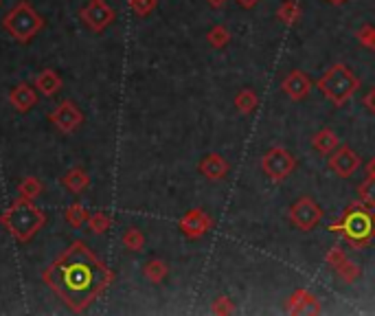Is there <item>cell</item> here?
<instances>
[{
    "instance_id": "6da1fadb",
    "label": "cell",
    "mask_w": 375,
    "mask_h": 316,
    "mask_svg": "<svg viewBox=\"0 0 375 316\" xmlns=\"http://www.w3.org/2000/svg\"><path fill=\"white\" fill-rule=\"evenodd\" d=\"M42 282L68 310L79 314L112 286L114 273L77 239L42 270Z\"/></svg>"
},
{
    "instance_id": "7a4b0ae2",
    "label": "cell",
    "mask_w": 375,
    "mask_h": 316,
    "mask_svg": "<svg viewBox=\"0 0 375 316\" xmlns=\"http://www.w3.org/2000/svg\"><path fill=\"white\" fill-rule=\"evenodd\" d=\"M0 224L16 241H29L38 235V230L46 224V215L33 204V200L16 198L0 213Z\"/></svg>"
},
{
    "instance_id": "3957f363",
    "label": "cell",
    "mask_w": 375,
    "mask_h": 316,
    "mask_svg": "<svg viewBox=\"0 0 375 316\" xmlns=\"http://www.w3.org/2000/svg\"><path fill=\"white\" fill-rule=\"evenodd\" d=\"M330 230L334 233H343L354 246L365 248L369 241L375 237V213L373 209L365 204H352L343 213L341 220L330 224Z\"/></svg>"
},
{
    "instance_id": "277c9868",
    "label": "cell",
    "mask_w": 375,
    "mask_h": 316,
    "mask_svg": "<svg viewBox=\"0 0 375 316\" xmlns=\"http://www.w3.org/2000/svg\"><path fill=\"white\" fill-rule=\"evenodd\" d=\"M316 88L327 97L336 108H343L358 92L360 77L347 64L336 62L323 72V77L316 81Z\"/></svg>"
},
{
    "instance_id": "5b68a950",
    "label": "cell",
    "mask_w": 375,
    "mask_h": 316,
    "mask_svg": "<svg viewBox=\"0 0 375 316\" xmlns=\"http://www.w3.org/2000/svg\"><path fill=\"white\" fill-rule=\"evenodd\" d=\"M3 29L16 42L27 44L44 29V18L27 3V0H20L16 7L9 9V14H5Z\"/></svg>"
},
{
    "instance_id": "8992f818",
    "label": "cell",
    "mask_w": 375,
    "mask_h": 316,
    "mask_svg": "<svg viewBox=\"0 0 375 316\" xmlns=\"http://www.w3.org/2000/svg\"><path fill=\"white\" fill-rule=\"evenodd\" d=\"M294 169H296V156L290 150L281 148V145H274V148H270L261 156V172L274 185L283 182Z\"/></svg>"
},
{
    "instance_id": "52a82bcc",
    "label": "cell",
    "mask_w": 375,
    "mask_h": 316,
    "mask_svg": "<svg viewBox=\"0 0 375 316\" xmlns=\"http://www.w3.org/2000/svg\"><path fill=\"white\" fill-rule=\"evenodd\" d=\"M287 217L290 222H292L298 230H303V233H310L312 228H316L323 220V209L321 204L310 198V196H301L292 206H290L287 211Z\"/></svg>"
},
{
    "instance_id": "ba28073f",
    "label": "cell",
    "mask_w": 375,
    "mask_h": 316,
    "mask_svg": "<svg viewBox=\"0 0 375 316\" xmlns=\"http://www.w3.org/2000/svg\"><path fill=\"white\" fill-rule=\"evenodd\" d=\"M114 16H116L114 9L108 3H103V0H90L86 7L79 9L81 22L94 33H101L110 27V24L114 22Z\"/></svg>"
},
{
    "instance_id": "9c48e42d",
    "label": "cell",
    "mask_w": 375,
    "mask_h": 316,
    "mask_svg": "<svg viewBox=\"0 0 375 316\" xmlns=\"http://www.w3.org/2000/svg\"><path fill=\"white\" fill-rule=\"evenodd\" d=\"M362 163V158L356 150H352L349 145H338V148L327 156V167L332 169V172L336 176L341 178H349L354 176L358 172V167Z\"/></svg>"
},
{
    "instance_id": "30bf717a",
    "label": "cell",
    "mask_w": 375,
    "mask_h": 316,
    "mask_svg": "<svg viewBox=\"0 0 375 316\" xmlns=\"http://www.w3.org/2000/svg\"><path fill=\"white\" fill-rule=\"evenodd\" d=\"M213 220L204 209H189L183 217H180L178 228L187 239H200L211 230Z\"/></svg>"
},
{
    "instance_id": "8fae6325",
    "label": "cell",
    "mask_w": 375,
    "mask_h": 316,
    "mask_svg": "<svg viewBox=\"0 0 375 316\" xmlns=\"http://www.w3.org/2000/svg\"><path fill=\"white\" fill-rule=\"evenodd\" d=\"M48 121L59 130L64 132V135H70V132H75L81 124H83V115L79 108L72 103V101H62L53 112H48Z\"/></svg>"
},
{
    "instance_id": "7c38bea8",
    "label": "cell",
    "mask_w": 375,
    "mask_h": 316,
    "mask_svg": "<svg viewBox=\"0 0 375 316\" xmlns=\"http://www.w3.org/2000/svg\"><path fill=\"white\" fill-rule=\"evenodd\" d=\"M312 86H314L312 77L307 75V72L298 70V68L290 70L287 75L283 77V81H281L283 95L287 97V99H292V101H303V99H307Z\"/></svg>"
},
{
    "instance_id": "4fadbf2b",
    "label": "cell",
    "mask_w": 375,
    "mask_h": 316,
    "mask_svg": "<svg viewBox=\"0 0 375 316\" xmlns=\"http://www.w3.org/2000/svg\"><path fill=\"white\" fill-rule=\"evenodd\" d=\"M198 172L207 178V180H211V182H217V180H224L226 176H228V172H231V165H228V161L222 156V154H215V152H211V154H207L200 161V165H198Z\"/></svg>"
},
{
    "instance_id": "5bb4252c",
    "label": "cell",
    "mask_w": 375,
    "mask_h": 316,
    "mask_svg": "<svg viewBox=\"0 0 375 316\" xmlns=\"http://www.w3.org/2000/svg\"><path fill=\"white\" fill-rule=\"evenodd\" d=\"M285 310L290 314H303V312H314V314H318L321 312V303L318 299L314 297L310 290H303V288H298L294 290L292 295H290V299L285 301Z\"/></svg>"
},
{
    "instance_id": "9a60e30c",
    "label": "cell",
    "mask_w": 375,
    "mask_h": 316,
    "mask_svg": "<svg viewBox=\"0 0 375 316\" xmlns=\"http://www.w3.org/2000/svg\"><path fill=\"white\" fill-rule=\"evenodd\" d=\"M9 103L16 112H29L38 103V92L33 90V86L22 81L9 90Z\"/></svg>"
},
{
    "instance_id": "2e32d148",
    "label": "cell",
    "mask_w": 375,
    "mask_h": 316,
    "mask_svg": "<svg viewBox=\"0 0 375 316\" xmlns=\"http://www.w3.org/2000/svg\"><path fill=\"white\" fill-rule=\"evenodd\" d=\"M64 81L59 77V72L53 70V68H44L42 72H38V77H35V90H40L44 97H53L62 90Z\"/></svg>"
},
{
    "instance_id": "e0dca14e",
    "label": "cell",
    "mask_w": 375,
    "mask_h": 316,
    "mask_svg": "<svg viewBox=\"0 0 375 316\" xmlns=\"http://www.w3.org/2000/svg\"><path fill=\"white\" fill-rule=\"evenodd\" d=\"M310 143L321 156H330L338 148V145H341V139H338V135L332 128H323L318 132H314V137H312Z\"/></svg>"
},
{
    "instance_id": "ac0fdd59",
    "label": "cell",
    "mask_w": 375,
    "mask_h": 316,
    "mask_svg": "<svg viewBox=\"0 0 375 316\" xmlns=\"http://www.w3.org/2000/svg\"><path fill=\"white\" fill-rule=\"evenodd\" d=\"M62 185L72 193H81V191H86L90 187V176H88L86 169L72 167L62 176Z\"/></svg>"
},
{
    "instance_id": "d6986e66",
    "label": "cell",
    "mask_w": 375,
    "mask_h": 316,
    "mask_svg": "<svg viewBox=\"0 0 375 316\" xmlns=\"http://www.w3.org/2000/svg\"><path fill=\"white\" fill-rule=\"evenodd\" d=\"M301 16H303V9H301L298 0H283L279 9H276V20L285 24V27H294Z\"/></svg>"
},
{
    "instance_id": "ffe728a7",
    "label": "cell",
    "mask_w": 375,
    "mask_h": 316,
    "mask_svg": "<svg viewBox=\"0 0 375 316\" xmlns=\"http://www.w3.org/2000/svg\"><path fill=\"white\" fill-rule=\"evenodd\" d=\"M235 108L241 112V115H252L259 108V97L252 88H241L237 95H235Z\"/></svg>"
},
{
    "instance_id": "44dd1931",
    "label": "cell",
    "mask_w": 375,
    "mask_h": 316,
    "mask_svg": "<svg viewBox=\"0 0 375 316\" xmlns=\"http://www.w3.org/2000/svg\"><path fill=\"white\" fill-rule=\"evenodd\" d=\"M169 275V266L163 259H150L143 266V277L148 279L150 284H163Z\"/></svg>"
},
{
    "instance_id": "7402d4cb",
    "label": "cell",
    "mask_w": 375,
    "mask_h": 316,
    "mask_svg": "<svg viewBox=\"0 0 375 316\" xmlns=\"http://www.w3.org/2000/svg\"><path fill=\"white\" fill-rule=\"evenodd\" d=\"M42 191H44V185L40 182V178L27 176V178H22V180H20V185H18V198L35 200V198H40V196H42Z\"/></svg>"
},
{
    "instance_id": "603a6c76",
    "label": "cell",
    "mask_w": 375,
    "mask_h": 316,
    "mask_svg": "<svg viewBox=\"0 0 375 316\" xmlns=\"http://www.w3.org/2000/svg\"><path fill=\"white\" fill-rule=\"evenodd\" d=\"M88 211H86V206L79 204V202H72L68 204L66 209H64V220L72 226V228H79L88 222Z\"/></svg>"
},
{
    "instance_id": "cb8c5ba5",
    "label": "cell",
    "mask_w": 375,
    "mask_h": 316,
    "mask_svg": "<svg viewBox=\"0 0 375 316\" xmlns=\"http://www.w3.org/2000/svg\"><path fill=\"white\" fill-rule=\"evenodd\" d=\"M86 224H88V228L92 230L94 235H103L112 228V217L108 213H103V211H94V213L88 215Z\"/></svg>"
},
{
    "instance_id": "d4e9b609",
    "label": "cell",
    "mask_w": 375,
    "mask_h": 316,
    "mask_svg": "<svg viewBox=\"0 0 375 316\" xmlns=\"http://www.w3.org/2000/svg\"><path fill=\"white\" fill-rule=\"evenodd\" d=\"M231 31H228V27H224V24H215L213 29H209V33H207V42L213 46V48H224V46H228V42H231Z\"/></svg>"
},
{
    "instance_id": "484cf974",
    "label": "cell",
    "mask_w": 375,
    "mask_h": 316,
    "mask_svg": "<svg viewBox=\"0 0 375 316\" xmlns=\"http://www.w3.org/2000/svg\"><path fill=\"white\" fill-rule=\"evenodd\" d=\"M358 200L365 206H369V209L375 211V176L365 178L358 185Z\"/></svg>"
},
{
    "instance_id": "4316f807",
    "label": "cell",
    "mask_w": 375,
    "mask_h": 316,
    "mask_svg": "<svg viewBox=\"0 0 375 316\" xmlns=\"http://www.w3.org/2000/svg\"><path fill=\"white\" fill-rule=\"evenodd\" d=\"M336 273V277L341 279V282H345V284H354L356 279H360V275H362V268L356 264V261H352V259H345L338 268L334 270Z\"/></svg>"
},
{
    "instance_id": "83f0119b",
    "label": "cell",
    "mask_w": 375,
    "mask_h": 316,
    "mask_svg": "<svg viewBox=\"0 0 375 316\" xmlns=\"http://www.w3.org/2000/svg\"><path fill=\"white\" fill-rule=\"evenodd\" d=\"M121 244H123L132 253H141L145 248V235H143V230H139L134 226L128 228L125 233H123V237H121Z\"/></svg>"
},
{
    "instance_id": "f1b7e54d",
    "label": "cell",
    "mask_w": 375,
    "mask_h": 316,
    "mask_svg": "<svg viewBox=\"0 0 375 316\" xmlns=\"http://www.w3.org/2000/svg\"><path fill=\"white\" fill-rule=\"evenodd\" d=\"M356 38L358 42L367 48V51H375V24L365 22L362 27L356 31Z\"/></svg>"
},
{
    "instance_id": "f546056e",
    "label": "cell",
    "mask_w": 375,
    "mask_h": 316,
    "mask_svg": "<svg viewBox=\"0 0 375 316\" xmlns=\"http://www.w3.org/2000/svg\"><path fill=\"white\" fill-rule=\"evenodd\" d=\"M211 312L217 314V316H228V314H233L235 312V303L231 297H226V295H220V297H215L213 303H211Z\"/></svg>"
},
{
    "instance_id": "4dcf8cb0",
    "label": "cell",
    "mask_w": 375,
    "mask_h": 316,
    "mask_svg": "<svg viewBox=\"0 0 375 316\" xmlns=\"http://www.w3.org/2000/svg\"><path fill=\"white\" fill-rule=\"evenodd\" d=\"M130 3V9L134 11V16H150L152 11L156 9V5H159V0H128Z\"/></svg>"
},
{
    "instance_id": "1f68e13d",
    "label": "cell",
    "mask_w": 375,
    "mask_h": 316,
    "mask_svg": "<svg viewBox=\"0 0 375 316\" xmlns=\"http://www.w3.org/2000/svg\"><path fill=\"white\" fill-rule=\"evenodd\" d=\"M345 259H347V253H345V248H343L341 244L332 246V248L327 250V255H325V264H327L332 270H336L338 266H341Z\"/></svg>"
},
{
    "instance_id": "d6a6232c",
    "label": "cell",
    "mask_w": 375,
    "mask_h": 316,
    "mask_svg": "<svg viewBox=\"0 0 375 316\" xmlns=\"http://www.w3.org/2000/svg\"><path fill=\"white\" fill-rule=\"evenodd\" d=\"M362 106H365L371 115H375V86L369 88V92L362 97Z\"/></svg>"
},
{
    "instance_id": "836d02e7",
    "label": "cell",
    "mask_w": 375,
    "mask_h": 316,
    "mask_svg": "<svg viewBox=\"0 0 375 316\" xmlns=\"http://www.w3.org/2000/svg\"><path fill=\"white\" fill-rule=\"evenodd\" d=\"M235 3H237L241 9H255V7L261 3V0H235Z\"/></svg>"
},
{
    "instance_id": "e575fe53",
    "label": "cell",
    "mask_w": 375,
    "mask_h": 316,
    "mask_svg": "<svg viewBox=\"0 0 375 316\" xmlns=\"http://www.w3.org/2000/svg\"><path fill=\"white\" fill-rule=\"evenodd\" d=\"M209 3V7H213V9H224V5L228 3V0H207Z\"/></svg>"
},
{
    "instance_id": "d590c367",
    "label": "cell",
    "mask_w": 375,
    "mask_h": 316,
    "mask_svg": "<svg viewBox=\"0 0 375 316\" xmlns=\"http://www.w3.org/2000/svg\"><path fill=\"white\" fill-rule=\"evenodd\" d=\"M367 176H375V156L367 163Z\"/></svg>"
},
{
    "instance_id": "8d00e7d4",
    "label": "cell",
    "mask_w": 375,
    "mask_h": 316,
    "mask_svg": "<svg viewBox=\"0 0 375 316\" xmlns=\"http://www.w3.org/2000/svg\"><path fill=\"white\" fill-rule=\"evenodd\" d=\"M327 3H330V5H345L347 0H327Z\"/></svg>"
}]
</instances>
